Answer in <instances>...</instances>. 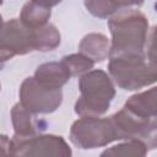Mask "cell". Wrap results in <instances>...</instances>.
I'll list each match as a JSON object with an SVG mask.
<instances>
[{
    "instance_id": "cell-1",
    "label": "cell",
    "mask_w": 157,
    "mask_h": 157,
    "mask_svg": "<svg viewBox=\"0 0 157 157\" xmlns=\"http://www.w3.org/2000/svg\"><path fill=\"white\" fill-rule=\"evenodd\" d=\"M112 34L110 55L145 53L147 43V17L135 9H120L108 18Z\"/></svg>"
},
{
    "instance_id": "cell-2",
    "label": "cell",
    "mask_w": 157,
    "mask_h": 157,
    "mask_svg": "<svg viewBox=\"0 0 157 157\" xmlns=\"http://www.w3.org/2000/svg\"><path fill=\"white\" fill-rule=\"evenodd\" d=\"M78 88L81 94L75 103V113L80 117L103 115L115 97L110 75L101 69H92L80 76Z\"/></svg>"
},
{
    "instance_id": "cell-3",
    "label": "cell",
    "mask_w": 157,
    "mask_h": 157,
    "mask_svg": "<svg viewBox=\"0 0 157 157\" xmlns=\"http://www.w3.org/2000/svg\"><path fill=\"white\" fill-rule=\"evenodd\" d=\"M108 71L115 85L125 91H136L157 82V65L146 53L110 55Z\"/></svg>"
},
{
    "instance_id": "cell-4",
    "label": "cell",
    "mask_w": 157,
    "mask_h": 157,
    "mask_svg": "<svg viewBox=\"0 0 157 157\" xmlns=\"http://www.w3.org/2000/svg\"><path fill=\"white\" fill-rule=\"evenodd\" d=\"M1 147L11 156L70 157L72 155L65 139L53 134H37L28 139H7L6 135H1Z\"/></svg>"
},
{
    "instance_id": "cell-5",
    "label": "cell",
    "mask_w": 157,
    "mask_h": 157,
    "mask_svg": "<svg viewBox=\"0 0 157 157\" xmlns=\"http://www.w3.org/2000/svg\"><path fill=\"white\" fill-rule=\"evenodd\" d=\"M117 140V131L110 117H81L70 128V141L81 150L104 147Z\"/></svg>"
},
{
    "instance_id": "cell-6",
    "label": "cell",
    "mask_w": 157,
    "mask_h": 157,
    "mask_svg": "<svg viewBox=\"0 0 157 157\" xmlns=\"http://www.w3.org/2000/svg\"><path fill=\"white\" fill-rule=\"evenodd\" d=\"M110 118L118 140H140L148 150L157 148V117H141L123 107Z\"/></svg>"
},
{
    "instance_id": "cell-7",
    "label": "cell",
    "mask_w": 157,
    "mask_h": 157,
    "mask_svg": "<svg viewBox=\"0 0 157 157\" xmlns=\"http://www.w3.org/2000/svg\"><path fill=\"white\" fill-rule=\"evenodd\" d=\"M37 49V28L25 26L20 18L2 22L0 32V58L2 63L15 55H25Z\"/></svg>"
},
{
    "instance_id": "cell-8",
    "label": "cell",
    "mask_w": 157,
    "mask_h": 157,
    "mask_svg": "<svg viewBox=\"0 0 157 157\" xmlns=\"http://www.w3.org/2000/svg\"><path fill=\"white\" fill-rule=\"evenodd\" d=\"M20 102L34 114H49L63 103V91L52 90L40 85L34 76L26 77L20 86Z\"/></svg>"
},
{
    "instance_id": "cell-9",
    "label": "cell",
    "mask_w": 157,
    "mask_h": 157,
    "mask_svg": "<svg viewBox=\"0 0 157 157\" xmlns=\"http://www.w3.org/2000/svg\"><path fill=\"white\" fill-rule=\"evenodd\" d=\"M37 114L25 108L21 102L11 108V123L13 126V139H28L45 130V123L36 118Z\"/></svg>"
},
{
    "instance_id": "cell-10",
    "label": "cell",
    "mask_w": 157,
    "mask_h": 157,
    "mask_svg": "<svg viewBox=\"0 0 157 157\" xmlns=\"http://www.w3.org/2000/svg\"><path fill=\"white\" fill-rule=\"evenodd\" d=\"M34 78L52 90H61L70 80L71 72L63 61H48L39 65L34 71Z\"/></svg>"
},
{
    "instance_id": "cell-11",
    "label": "cell",
    "mask_w": 157,
    "mask_h": 157,
    "mask_svg": "<svg viewBox=\"0 0 157 157\" xmlns=\"http://www.w3.org/2000/svg\"><path fill=\"white\" fill-rule=\"evenodd\" d=\"M78 52L91 58L94 63H101L109 58L110 43L107 36L102 33H88L81 39Z\"/></svg>"
},
{
    "instance_id": "cell-12",
    "label": "cell",
    "mask_w": 157,
    "mask_h": 157,
    "mask_svg": "<svg viewBox=\"0 0 157 157\" xmlns=\"http://www.w3.org/2000/svg\"><path fill=\"white\" fill-rule=\"evenodd\" d=\"M124 107L141 117H157V86L131 96Z\"/></svg>"
},
{
    "instance_id": "cell-13",
    "label": "cell",
    "mask_w": 157,
    "mask_h": 157,
    "mask_svg": "<svg viewBox=\"0 0 157 157\" xmlns=\"http://www.w3.org/2000/svg\"><path fill=\"white\" fill-rule=\"evenodd\" d=\"M52 16V10L49 7L42 6L34 1H27L20 13V20L22 23L29 28H40L45 26Z\"/></svg>"
},
{
    "instance_id": "cell-14",
    "label": "cell",
    "mask_w": 157,
    "mask_h": 157,
    "mask_svg": "<svg viewBox=\"0 0 157 157\" xmlns=\"http://www.w3.org/2000/svg\"><path fill=\"white\" fill-rule=\"evenodd\" d=\"M148 152L147 146L140 140H126L125 142L114 145L107 150H104L101 156H114V157H144Z\"/></svg>"
},
{
    "instance_id": "cell-15",
    "label": "cell",
    "mask_w": 157,
    "mask_h": 157,
    "mask_svg": "<svg viewBox=\"0 0 157 157\" xmlns=\"http://www.w3.org/2000/svg\"><path fill=\"white\" fill-rule=\"evenodd\" d=\"M38 52H49L60 45L61 36L54 25L47 23L45 26L37 28Z\"/></svg>"
},
{
    "instance_id": "cell-16",
    "label": "cell",
    "mask_w": 157,
    "mask_h": 157,
    "mask_svg": "<svg viewBox=\"0 0 157 157\" xmlns=\"http://www.w3.org/2000/svg\"><path fill=\"white\" fill-rule=\"evenodd\" d=\"M61 61L67 66L71 76H82L86 72L91 71L94 66V61L82 53H75L63 56Z\"/></svg>"
},
{
    "instance_id": "cell-17",
    "label": "cell",
    "mask_w": 157,
    "mask_h": 157,
    "mask_svg": "<svg viewBox=\"0 0 157 157\" xmlns=\"http://www.w3.org/2000/svg\"><path fill=\"white\" fill-rule=\"evenodd\" d=\"M85 6L92 16L98 18H109L118 11L109 0H85Z\"/></svg>"
},
{
    "instance_id": "cell-18",
    "label": "cell",
    "mask_w": 157,
    "mask_h": 157,
    "mask_svg": "<svg viewBox=\"0 0 157 157\" xmlns=\"http://www.w3.org/2000/svg\"><path fill=\"white\" fill-rule=\"evenodd\" d=\"M146 55H147V59L152 64L157 65V26L152 28V32L150 34Z\"/></svg>"
},
{
    "instance_id": "cell-19",
    "label": "cell",
    "mask_w": 157,
    "mask_h": 157,
    "mask_svg": "<svg viewBox=\"0 0 157 157\" xmlns=\"http://www.w3.org/2000/svg\"><path fill=\"white\" fill-rule=\"evenodd\" d=\"M118 10L120 9H129L132 6H141L144 4V0H109Z\"/></svg>"
},
{
    "instance_id": "cell-20",
    "label": "cell",
    "mask_w": 157,
    "mask_h": 157,
    "mask_svg": "<svg viewBox=\"0 0 157 157\" xmlns=\"http://www.w3.org/2000/svg\"><path fill=\"white\" fill-rule=\"evenodd\" d=\"M32 1H34V2H37L39 5H42V6L52 9L53 6H56L58 4H60L63 0H32Z\"/></svg>"
}]
</instances>
